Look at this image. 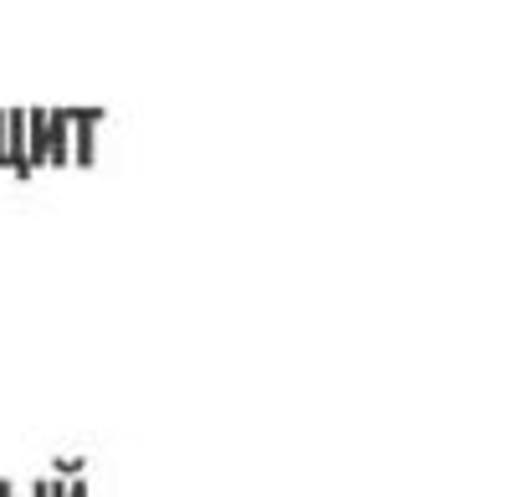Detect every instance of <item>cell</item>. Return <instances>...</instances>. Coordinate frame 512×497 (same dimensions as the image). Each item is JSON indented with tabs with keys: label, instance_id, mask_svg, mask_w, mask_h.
I'll return each instance as SVG.
<instances>
[{
	"label": "cell",
	"instance_id": "obj_2",
	"mask_svg": "<svg viewBox=\"0 0 512 497\" xmlns=\"http://www.w3.org/2000/svg\"><path fill=\"white\" fill-rule=\"evenodd\" d=\"M72 164V108H47V170Z\"/></svg>",
	"mask_w": 512,
	"mask_h": 497
},
{
	"label": "cell",
	"instance_id": "obj_7",
	"mask_svg": "<svg viewBox=\"0 0 512 497\" xmlns=\"http://www.w3.org/2000/svg\"><path fill=\"white\" fill-rule=\"evenodd\" d=\"M0 170H6V108H0Z\"/></svg>",
	"mask_w": 512,
	"mask_h": 497
},
{
	"label": "cell",
	"instance_id": "obj_1",
	"mask_svg": "<svg viewBox=\"0 0 512 497\" xmlns=\"http://www.w3.org/2000/svg\"><path fill=\"white\" fill-rule=\"evenodd\" d=\"M103 108H72V164L93 170L98 164V129H103Z\"/></svg>",
	"mask_w": 512,
	"mask_h": 497
},
{
	"label": "cell",
	"instance_id": "obj_6",
	"mask_svg": "<svg viewBox=\"0 0 512 497\" xmlns=\"http://www.w3.org/2000/svg\"><path fill=\"white\" fill-rule=\"evenodd\" d=\"M31 497H52V477H36L31 482Z\"/></svg>",
	"mask_w": 512,
	"mask_h": 497
},
{
	"label": "cell",
	"instance_id": "obj_4",
	"mask_svg": "<svg viewBox=\"0 0 512 497\" xmlns=\"http://www.w3.org/2000/svg\"><path fill=\"white\" fill-rule=\"evenodd\" d=\"M26 154H31V170L47 164V108H26Z\"/></svg>",
	"mask_w": 512,
	"mask_h": 497
},
{
	"label": "cell",
	"instance_id": "obj_5",
	"mask_svg": "<svg viewBox=\"0 0 512 497\" xmlns=\"http://www.w3.org/2000/svg\"><path fill=\"white\" fill-rule=\"evenodd\" d=\"M62 497H88V482H82V477H67V482H62Z\"/></svg>",
	"mask_w": 512,
	"mask_h": 497
},
{
	"label": "cell",
	"instance_id": "obj_8",
	"mask_svg": "<svg viewBox=\"0 0 512 497\" xmlns=\"http://www.w3.org/2000/svg\"><path fill=\"white\" fill-rule=\"evenodd\" d=\"M0 497H16V487H11V482H0Z\"/></svg>",
	"mask_w": 512,
	"mask_h": 497
},
{
	"label": "cell",
	"instance_id": "obj_3",
	"mask_svg": "<svg viewBox=\"0 0 512 497\" xmlns=\"http://www.w3.org/2000/svg\"><path fill=\"white\" fill-rule=\"evenodd\" d=\"M6 170L16 180H31V154H26V108H6Z\"/></svg>",
	"mask_w": 512,
	"mask_h": 497
}]
</instances>
